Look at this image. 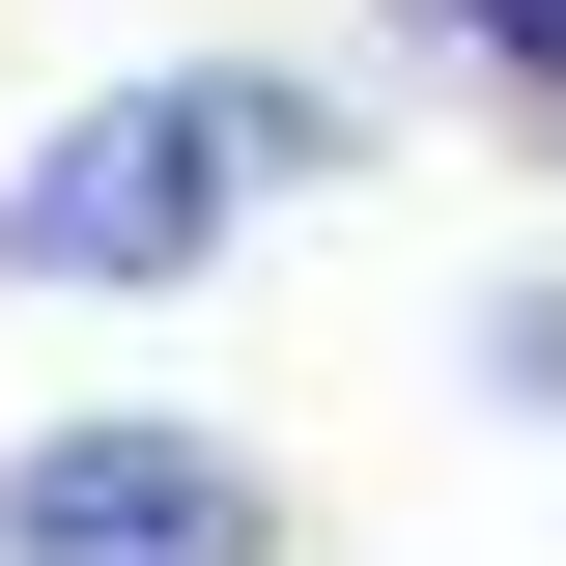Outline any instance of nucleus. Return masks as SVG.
<instances>
[{"label": "nucleus", "instance_id": "1", "mask_svg": "<svg viewBox=\"0 0 566 566\" xmlns=\"http://www.w3.org/2000/svg\"><path fill=\"white\" fill-rule=\"evenodd\" d=\"M283 170H368V85H312V57H142V85H85L0 170V283H227V227Z\"/></svg>", "mask_w": 566, "mask_h": 566}, {"label": "nucleus", "instance_id": "2", "mask_svg": "<svg viewBox=\"0 0 566 566\" xmlns=\"http://www.w3.org/2000/svg\"><path fill=\"white\" fill-rule=\"evenodd\" d=\"M0 566H283V482L227 453V424H29L0 453Z\"/></svg>", "mask_w": 566, "mask_h": 566}, {"label": "nucleus", "instance_id": "3", "mask_svg": "<svg viewBox=\"0 0 566 566\" xmlns=\"http://www.w3.org/2000/svg\"><path fill=\"white\" fill-rule=\"evenodd\" d=\"M397 29H424V85H453L482 142H538V170H566V0H397Z\"/></svg>", "mask_w": 566, "mask_h": 566}]
</instances>
